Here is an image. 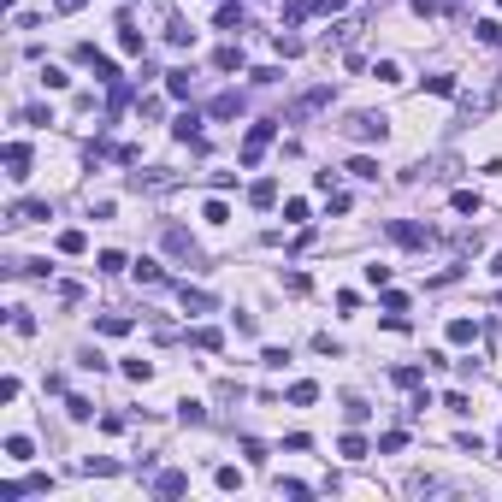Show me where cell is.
Returning <instances> with one entry per match:
<instances>
[{
  "label": "cell",
  "mask_w": 502,
  "mask_h": 502,
  "mask_svg": "<svg viewBox=\"0 0 502 502\" xmlns=\"http://www.w3.org/2000/svg\"><path fill=\"white\" fill-rule=\"evenodd\" d=\"M343 136H355V142H384V136H390V119H384V112H349Z\"/></svg>",
  "instance_id": "obj_1"
},
{
  "label": "cell",
  "mask_w": 502,
  "mask_h": 502,
  "mask_svg": "<svg viewBox=\"0 0 502 502\" xmlns=\"http://www.w3.org/2000/svg\"><path fill=\"white\" fill-rule=\"evenodd\" d=\"M390 237H396L402 248H426V243H431V225H408V219H390Z\"/></svg>",
  "instance_id": "obj_2"
},
{
  "label": "cell",
  "mask_w": 502,
  "mask_h": 502,
  "mask_svg": "<svg viewBox=\"0 0 502 502\" xmlns=\"http://www.w3.org/2000/svg\"><path fill=\"white\" fill-rule=\"evenodd\" d=\"M6 177H30V142H6Z\"/></svg>",
  "instance_id": "obj_3"
},
{
  "label": "cell",
  "mask_w": 502,
  "mask_h": 502,
  "mask_svg": "<svg viewBox=\"0 0 502 502\" xmlns=\"http://www.w3.org/2000/svg\"><path fill=\"white\" fill-rule=\"evenodd\" d=\"M36 219H54L47 201H18V207H12V225H36Z\"/></svg>",
  "instance_id": "obj_4"
},
{
  "label": "cell",
  "mask_w": 502,
  "mask_h": 502,
  "mask_svg": "<svg viewBox=\"0 0 502 502\" xmlns=\"http://www.w3.org/2000/svg\"><path fill=\"white\" fill-rule=\"evenodd\" d=\"M183 491H189V473H177V467L154 479V496H183Z\"/></svg>",
  "instance_id": "obj_5"
},
{
  "label": "cell",
  "mask_w": 502,
  "mask_h": 502,
  "mask_svg": "<svg viewBox=\"0 0 502 502\" xmlns=\"http://www.w3.org/2000/svg\"><path fill=\"white\" fill-rule=\"evenodd\" d=\"M130 325H136L130 313H100V320H95V331H100V337H124Z\"/></svg>",
  "instance_id": "obj_6"
},
{
  "label": "cell",
  "mask_w": 502,
  "mask_h": 502,
  "mask_svg": "<svg viewBox=\"0 0 502 502\" xmlns=\"http://www.w3.org/2000/svg\"><path fill=\"white\" fill-rule=\"evenodd\" d=\"M165 248L183 255V260H195V237H189V230H177V225H165Z\"/></svg>",
  "instance_id": "obj_7"
},
{
  "label": "cell",
  "mask_w": 502,
  "mask_h": 502,
  "mask_svg": "<svg viewBox=\"0 0 502 502\" xmlns=\"http://www.w3.org/2000/svg\"><path fill=\"white\" fill-rule=\"evenodd\" d=\"M165 95L189 100V95H195V71H165Z\"/></svg>",
  "instance_id": "obj_8"
},
{
  "label": "cell",
  "mask_w": 502,
  "mask_h": 502,
  "mask_svg": "<svg viewBox=\"0 0 502 502\" xmlns=\"http://www.w3.org/2000/svg\"><path fill=\"white\" fill-rule=\"evenodd\" d=\"M177 296H183V313H213V296L207 290H189V284H183Z\"/></svg>",
  "instance_id": "obj_9"
},
{
  "label": "cell",
  "mask_w": 502,
  "mask_h": 502,
  "mask_svg": "<svg viewBox=\"0 0 502 502\" xmlns=\"http://www.w3.org/2000/svg\"><path fill=\"white\" fill-rule=\"evenodd\" d=\"M172 136L177 142H201V112H183V119L172 124Z\"/></svg>",
  "instance_id": "obj_10"
},
{
  "label": "cell",
  "mask_w": 502,
  "mask_h": 502,
  "mask_svg": "<svg viewBox=\"0 0 502 502\" xmlns=\"http://www.w3.org/2000/svg\"><path fill=\"white\" fill-rule=\"evenodd\" d=\"M237 112H243V95L237 89H225L219 100H213V119H237Z\"/></svg>",
  "instance_id": "obj_11"
},
{
  "label": "cell",
  "mask_w": 502,
  "mask_h": 502,
  "mask_svg": "<svg viewBox=\"0 0 502 502\" xmlns=\"http://www.w3.org/2000/svg\"><path fill=\"white\" fill-rule=\"evenodd\" d=\"M189 343H195V349H225V331H213V325H195V331H189Z\"/></svg>",
  "instance_id": "obj_12"
},
{
  "label": "cell",
  "mask_w": 502,
  "mask_h": 502,
  "mask_svg": "<svg viewBox=\"0 0 502 502\" xmlns=\"http://www.w3.org/2000/svg\"><path fill=\"white\" fill-rule=\"evenodd\" d=\"M213 24H219V30H243V24H248V12H243V6H230V0H225V6H219V18H213Z\"/></svg>",
  "instance_id": "obj_13"
},
{
  "label": "cell",
  "mask_w": 502,
  "mask_h": 502,
  "mask_svg": "<svg viewBox=\"0 0 502 502\" xmlns=\"http://www.w3.org/2000/svg\"><path fill=\"white\" fill-rule=\"evenodd\" d=\"M290 402H296V408H308V402H320V384H313V378L290 384Z\"/></svg>",
  "instance_id": "obj_14"
},
{
  "label": "cell",
  "mask_w": 502,
  "mask_h": 502,
  "mask_svg": "<svg viewBox=\"0 0 502 502\" xmlns=\"http://www.w3.org/2000/svg\"><path fill=\"white\" fill-rule=\"evenodd\" d=\"M248 201H255V207H272V201H278V183H272V177H260L255 189H248Z\"/></svg>",
  "instance_id": "obj_15"
},
{
  "label": "cell",
  "mask_w": 502,
  "mask_h": 502,
  "mask_svg": "<svg viewBox=\"0 0 502 502\" xmlns=\"http://www.w3.org/2000/svg\"><path fill=\"white\" fill-rule=\"evenodd\" d=\"M479 337V320H449V343H473Z\"/></svg>",
  "instance_id": "obj_16"
},
{
  "label": "cell",
  "mask_w": 502,
  "mask_h": 502,
  "mask_svg": "<svg viewBox=\"0 0 502 502\" xmlns=\"http://www.w3.org/2000/svg\"><path fill=\"white\" fill-rule=\"evenodd\" d=\"M83 248H89L83 230H59V255H83Z\"/></svg>",
  "instance_id": "obj_17"
},
{
  "label": "cell",
  "mask_w": 502,
  "mask_h": 502,
  "mask_svg": "<svg viewBox=\"0 0 502 502\" xmlns=\"http://www.w3.org/2000/svg\"><path fill=\"white\" fill-rule=\"evenodd\" d=\"M449 207H455V213H467V219H473V213L484 207V201H479L473 189H455V201H449Z\"/></svg>",
  "instance_id": "obj_18"
},
{
  "label": "cell",
  "mask_w": 502,
  "mask_h": 502,
  "mask_svg": "<svg viewBox=\"0 0 502 502\" xmlns=\"http://www.w3.org/2000/svg\"><path fill=\"white\" fill-rule=\"evenodd\" d=\"M349 177H366V183H373V177H378V160H366V154H355V160H349Z\"/></svg>",
  "instance_id": "obj_19"
},
{
  "label": "cell",
  "mask_w": 502,
  "mask_h": 502,
  "mask_svg": "<svg viewBox=\"0 0 502 502\" xmlns=\"http://www.w3.org/2000/svg\"><path fill=\"white\" fill-rule=\"evenodd\" d=\"M95 272H107V278H112V272H124V255H119V248H107V255L95 260Z\"/></svg>",
  "instance_id": "obj_20"
},
{
  "label": "cell",
  "mask_w": 502,
  "mask_h": 502,
  "mask_svg": "<svg viewBox=\"0 0 502 502\" xmlns=\"http://www.w3.org/2000/svg\"><path fill=\"white\" fill-rule=\"evenodd\" d=\"M213 65H219V71H243V47H219V59H213Z\"/></svg>",
  "instance_id": "obj_21"
},
{
  "label": "cell",
  "mask_w": 502,
  "mask_h": 502,
  "mask_svg": "<svg viewBox=\"0 0 502 502\" xmlns=\"http://www.w3.org/2000/svg\"><path fill=\"white\" fill-rule=\"evenodd\" d=\"M373 77H378V83H402V65H396V59H378Z\"/></svg>",
  "instance_id": "obj_22"
},
{
  "label": "cell",
  "mask_w": 502,
  "mask_h": 502,
  "mask_svg": "<svg viewBox=\"0 0 502 502\" xmlns=\"http://www.w3.org/2000/svg\"><path fill=\"white\" fill-rule=\"evenodd\" d=\"M136 278H142V284H165V272H160V260H136Z\"/></svg>",
  "instance_id": "obj_23"
},
{
  "label": "cell",
  "mask_w": 502,
  "mask_h": 502,
  "mask_svg": "<svg viewBox=\"0 0 502 502\" xmlns=\"http://www.w3.org/2000/svg\"><path fill=\"white\" fill-rule=\"evenodd\" d=\"M65 414H71V420H89L95 402H89V396H71V402H65Z\"/></svg>",
  "instance_id": "obj_24"
},
{
  "label": "cell",
  "mask_w": 502,
  "mask_h": 502,
  "mask_svg": "<svg viewBox=\"0 0 502 502\" xmlns=\"http://www.w3.org/2000/svg\"><path fill=\"white\" fill-rule=\"evenodd\" d=\"M177 420H183V426H201L207 414H201V402H177Z\"/></svg>",
  "instance_id": "obj_25"
},
{
  "label": "cell",
  "mask_w": 502,
  "mask_h": 502,
  "mask_svg": "<svg viewBox=\"0 0 502 502\" xmlns=\"http://www.w3.org/2000/svg\"><path fill=\"white\" fill-rule=\"evenodd\" d=\"M165 36H172V42L183 47V42H195V30H189V24H183V18H172V24H165Z\"/></svg>",
  "instance_id": "obj_26"
},
{
  "label": "cell",
  "mask_w": 502,
  "mask_h": 502,
  "mask_svg": "<svg viewBox=\"0 0 502 502\" xmlns=\"http://www.w3.org/2000/svg\"><path fill=\"white\" fill-rule=\"evenodd\" d=\"M124 378H136V384H148V378H154V366H148V361H124Z\"/></svg>",
  "instance_id": "obj_27"
},
{
  "label": "cell",
  "mask_w": 502,
  "mask_h": 502,
  "mask_svg": "<svg viewBox=\"0 0 502 502\" xmlns=\"http://www.w3.org/2000/svg\"><path fill=\"white\" fill-rule=\"evenodd\" d=\"M337 449H343V455H349V461H361V455H366V438H355V431H349V438H343Z\"/></svg>",
  "instance_id": "obj_28"
},
{
  "label": "cell",
  "mask_w": 502,
  "mask_h": 502,
  "mask_svg": "<svg viewBox=\"0 0 502 502\" xmlns=\"http://www.w3.org/2000/svg\"><path fill=\"white\" fill-rule=\"evenodd\" d=\"M479 42H491V47H502V24H496V18H484V24H479Z\"/></svg>",
  "instance_id": "obj_29"
},
{
  "label": "cell",
  "mask_w": 502,
  "mask_h": 502,
  "mask_svg": "<svg viewBox=\"0 0 502 502\" xmlns=\"http://www.w3.org/2000/svg\"><path fill=\"white\" fill-rule=\"evenodd\" d=\"M284 219H290V225H308V201H284Z\"/></svg>",
  "instance_id": "obj_30"
},
{
  "label": "cell",
  "mask_w": 502,
  "mask_h": 502,
  "mask_svg": "<svg viewBox=\"0 0 502 502\" xmlns=\"http://www.w3.org/2000/svg\"><path fill=\"white\" fill-rule=\"evenodd\" d=\"M396 384H402V390H414V384H420V366H396V373H390Z\"/></svg>",
  "instance_id": "obj_31"
},
{
  "label": "cell",
  "mask_w": 502,
  "mask_h": 502,
  "mask_svg": "<svg viewBox=\"0 0 502 502\" xmlns=\"http://www.w3.org/2000/svg\"><path fill=\"white\" fill-rule=\"evenodd\" d=\"M402 443H408V431H384V438H378V449H384V455H396Z\"/></svg>",
  "instance_id": "obj_32"
},
{
  "label": "cell",
  "mask_w": 502,
  "mask_h": 502,
  "mask_svg": "<svg viewBox=\"0 0 502 502\" xmlns=\"http://www.w3.org/2000/svg\"><path fill=\"white\" fill-rule=\"evenodd\" d=\"M426 89H431V95H455V77L438 71V77H426Z\"/></svg>",
  "instance_id": "obj_33"
},
{
  "label": "cell",
  "mask_w": 502,
  "mask_h": 502,
  "mask_svg": "<svg viewBox=\"0 0 502 502\" xmlns=\"http://www.w3.org/2000/svg\"><path fill=\"white\" fill-rule=\"evenodd\" d=\"M12 331H18V337H30V331H36V320H30L24 308H12Z\"/></svg>",
  "instance_id": "obj_34"
},
{
  "label": "cell",
  "mask_w": 502,
  "mask_h": 502,
  "mask_svg": "<svg viewBox=\"0 0 502 502\" xmlns=\"http://www.w3.org/2000/svg\"><path fill=\"white\" fill-rule=\"evenodd\" d=\"M6 455L12 461H30V438H6Z\"/></svg>",
  "instance_id": "obj_35"
},
{
  "label": "cell",
  "mask_w": 502,
  "mask_h": 502,
  "mask_svg": "<svg viewBox=\"0 0 502 502\" xmlns=\"http://www.w3.org/2000/svg\"><path fill=\"white\" fill-rule=\"evenodd\" d=\"M89 0H54V12H83Z\"/></svg>",
  "instance_id": "obj_36"
}]
</instances>
